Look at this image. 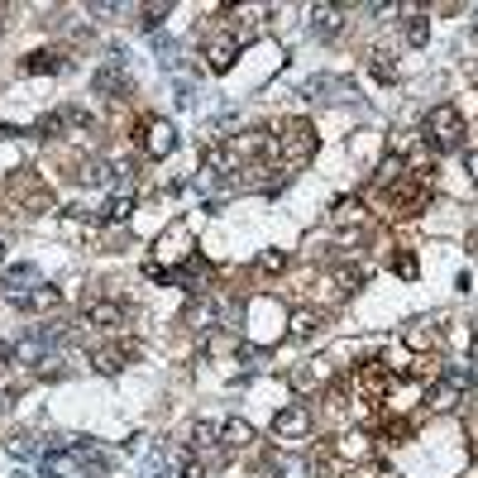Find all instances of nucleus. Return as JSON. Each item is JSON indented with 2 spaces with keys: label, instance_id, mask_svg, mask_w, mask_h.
I'll list each match as a JSON object with an SVG mask.
<instances>
[{
  "label": "nucleus",
  "instance_id": "obj_1",
  "mask_svg": "<svg viewBox=\"0 0 478 478\" xmlns=\"http://www.w3.org/2000/svg\"><path fill=\"white\" fill-rule=\"evenodd\" d=\"M464 115H460V106H430V115H426V130H421V139H426V149H435V154H454V149H464Z\"/></svg>",
  "mask_w": 478,
  "mask_h": 478
},
{
  "label": "nucleus",
  "instance_id": "obj_2",
  "mask_svg": "<svg viewBox=\"0 0 478 478\" xmlns=\"http://www.w3.org/2000/svg\"><path fill=\"white\" fill-rule=\"evenodd\" d=\"M101 473V454H87V450H48L44 454V478H96Z\"/></svg>",
  "mask_w": 478,
  "mask_h": 478
},
{
  "label": "nucleus",
  "instance_id": "obj_3",
  "mask_svg": "<svg viewBox=\"0 0 478 478\" xmlns=\"http://www.w3.org/2000/svg\"><path fill=\"white\" fill-rule=\"evenodd\" d=\"M273 149L282 154L287 168H302V163L316 154V134H311V124H306V120H287V124H282V134L273 139Z\"/></svg>",
  "mask_w": 478,
  "mask_h": 478
},
{
  "label": "nucleus",
  "instance_id": "obj_4",
  "mask_svg": "<svg viewBox=\"0 0 478 478\" xmlns=\"http://www.w3.org/2000/svg\"><path fill=\"white\" fill-rule=\"evenodd\" d=\"M430 197V177H417V173H402L398 182H388V206L402 216H417Z\"/></svg>",
  "mask_w": 478,
  "mask_h": 478
},
{
  "label": "nucleus",
  "instance_id": "obj_5",
  "mask_svg": "<svg viewBox=\"0 0 478 478\" xmlns=\"http://www.w3.org/2000/svg\"><path fill=\"white\" fill-rule=\"evenodd\" d=\"M48 340L44 335H19V340H5L0 345V364H15V368H38L48 364Z\"/></svg>",
  "mask_w": 478,
  "mask_h": 478
},
{
  "label": "nucleus",
  "instance_id": "obj_6",
  "mask_svg": "<svg viewBox=\"0 0 478 478\" xmlns=\"http://www.w3.org/2000/svg\"><path fill=\"white\" fill-rule=\"evenodd\" d=\"M469 378H473V373H464V368H450L445 378H435V388H430V407H435V411H454V407L464 402Z\"/></svg>",
  "mask_w": 478,
  "mask_h": 478
},
{
  "label": "nucleus",
  "instance_id": "obj_7",
  "mask_svg": "<svg viewBox=\"0 0 478 478\" xmlns=\"http://www.w3.org/2000/svg\"><path fill=\"white\" fill-rule=\"evenodd\" d=\"M306 430H311V411H306L302 402L282 407L278 417H273V435H278V441H302Z\"/></svg>",
  "mask_w": 478,
  "mask_h": 478
},
{
  "label": "nucleus",
  "instance_id": "obj_8",
  "mask_svg": "<svg viewBox=\"0 0 478 478\" xmlns=\"http://www.w3.org/2000/svg\"><path fill=\"white\" fill-rule=\"evenodd\" d=\"M143 149H149L154 158H168L177 149V130L168 120H143Z\"/></svg>",
  "mask_w": 478,
  "mask_h": 478
},
{
  "label": "nucleus",
  "instance_id": "obj_9",
  "mask_svg": "<svg viewBox=\"0 0 478 478\" xmlns=\"http://www.w3.org/2000/svg\"><path fill=\"white\" fill-rule=\"evenodd\" d=\"M345 19H349L345 5H311V34H316V38H335L345 29Z\"/></svg>",
  "mask_w": 478,
  "mask_h": 478
},
{
  "label": "nucleus",
  "instance_id": "obj_10",
  "mask_svg": "<svg viewBox=\"0 0 478 478\" xmlns=\"http://www.w3.org/2000/svg\"><path fill=\"white\" fill-rule=\"evenodd\" d=\"M87 325H96V330H120L124 325V306L120 302H87Z\"/></svg>",
  "mask_w": 478,
  "mask_h": 478
},
{
  "label": "nucleus",
  "instance_id": "obj_11",
  "mask_svg": "<svg viewBox=\"0 0 478 478\" xmlns=\"http://www.w3.org/2000/svg\"><path fill=\"white\" fill-rule=\"evenodd\" d=\"M0 287H5V297H10V302H19L25 292H34V287H38V268H29V263H25V268H10Z\"/></svg>",
  "mask_w": 478,
  "mask_h": 478
},
{
  "label": "nucleus",
  "instance_id": "obj_12",
  "mask_svg": "<svg viewBox=\"0 0 478 478\" xmlns=\"http://www.w3.org/2000/svg\"><path fill=\"white\" fill-rule=\"evenodd\" d=\"M235 53H239V38H211V44H206V58H211V72H230Z\"/></svg>",
  "mask_w": 478,
  "mask_h": 478
},
{
  "label": "nucleus",
  "instance_id": "obj_13",
  "mask_svg": "<svg viewBox=\"0 0 478 478\" xmlns=\"http://www.w3.org/2000/svg\"><path fill=\"white\" fill-rule=\"evenodd\" d=\"M25 72H29V77H38V72H68V58H62V53H48V48H38V53L25 58Z\"/></svg>",
  "mask_w": 478,
  "mask_h": 478
},
{
  "label": "nucleus",
  "instance_id": "obj_14",
  "mask_svg": "<svg viewBox=\"0 0 478 478\" xmlns=\"http://www.w3.org/2000/svg\"><path fill=\"white\" fill-rule=\"evenodd\" d=\"M19 311H48V306H58V287H48V282H38L34 292H25L15 302Z\"/></svg>",
  "mask_w": 478,
  "mask_h": 478
},
{
  "label": "nucleus",
  "instance_id": "obj_15",
  "mask_svg": "<svg viewBox=\"0 0 478 478\" xmlns=\"http://www.w3.org/2000/svg\"><path fill=\"white\" fill-rule=\"evenodd\" d=\"M220 426H225V421H216V417H201V421L192 426V445H197V450H211V445H220Z\"/></svg>",
  "mask_w": 478,
  "mask_h": 478
},
{
  "label": "nucleus",
  "instance_id": "obj_16",
  "mask_svg": "<svg viewBox=\"0 0 478 478\" xmlns=\"http://www.w3.org/2000/svg\"><path fill=\"white\" fill-rule=\"evenodd\" d=\"M87 186H111L115 182V168L111 163H101V158H91V163H81V173H77Z\"/></svg>",
  "mask_w": 478,
  "mask_h": 478
},
{
  "label": "nucleus",
  "instance_id": "obj_17",
  "mask_svg": "<svg viewBox=\"0 0 478 478\" xmlns=\"http://www.w3.org/2000/svg\"><path fill=\"white\" fill-rule=\"evenodd\" d=\"M249 441H254L249 421H225V426H220V445H225V450H244Z\"/></svg>",
  "mask_w": 478,
  "mask_h": 478
},
{
  "label": "nucleus",
  "instance_id": "obj_18",
  "mask_svg": "<svg viewBox=\"0 0 478 478\" xmlns=\"http://www.w3.org/2000/svg\"><path fill=\"white\" fill-rule=\"evenodd\" d=\"M124 359H130V349H120V345H111V349H96V355H91L96 373H120V368H124Z\"/></svg>",
  "mask_w": 478,
  "mask_h": 478
},
{
  "label": "nucleus",
  "instance_id": "obj_19",
  "mask_svg": "<svg viewBox=\"0 0 478 478\" xmlns=\"http://www.w3.org/2000/svg\"><path fill=\"white\" fill-rule=\"evenodd\" d=\"M402 10L411 15V19H407V38H411V44H417V48H421V44H426V38H430V19H426V15H421L417 5H402Z\"/></svg>",
  "mask_w": 478,
  "mask_h": 478
},
{
  "label": "nucleus",
  "instance_id": "obj_20",
  "mask_svg": "<svg viewBox=\"0 0 478 478\" xmlns=\"http://www.w3.org/2000/svg\"><path fill=\"white\" fill-rule=\"evenodd\" d=\"M368 68H373V77H378V81H392V77H398V58H392L388 48H373L368 53Z\"/></svg>",
  "mask_w": 478,
  "mask_h": 478
},
{
  "label": "nucleus",
  "instance_id": "obj_21",
  "mask_svg": "<svg viewBox=\"0 0 478 478\" xmlns=\"http://www.w3.org/2000/svg\"><path fill=\"white\" fill-rule=\"evenodd\" d=\"M130 211H134V201H130V197H111V201H106V211H101V220H130Z\"/></svg>",
  "mask_w": 478,
  "mask_h": 478
},
{
  "label": "nucleus",
  "instance_id": "obj_22",
  "mask_svg": "<svg viewBox=\"0 0 478 478\" xmlns=\"http://www.w3.org/2000/svg\"><path fill=\"white\" fill-rule=\"evenodd\" d=\"M316 316H311V311H297V316H292V340H311V335H316Z\"/></svg>",
  "mask_w": 478,
  "mask_h": 478
},
{
  "label": "nucleus",
  "instance_id": "obj_23",
  "mask_svg": "<svg viewBox=\"0 0 478 478\" xmlns=\"http://www.w3.org/2000/svg\"><path fill=\"white\" fill-rule=\"evenodd\" d=\"M96 91H124V77L115 68H101L96 72Z\"/></svg>",
  "mask_w": 478,
  "mask_h": 478
},
{
  "label": "nucleus",
  "instance_id": "obj_24",
  "mask_svg": "<svg viewBox=\"0 0 478 478\" xmlns=\"http://www.w3.org/2000/svg\"><path fill=\"white\" fill-rule=\"evenodd\" d=\"M259 268H263V273H282V268H287V254H273V249H268V254L259 259Z\"/></svg>",
  "mask_w": 478,
  "mask_h": 478
},
{
  "label": "nucleus",
  "instance_id": "obj_25",
  "mask_svg": "<svg viewBox=\"0 0 478 478\" xmlns=\"http://www.w3.org/2000/svg\"><path fill=\"white\" fill-rule=\"evenodd\" d=\"M62 124H68V111H58V115H44V120H38V130H44V134H58Z\"/></svg>",
  "mask_w": 478,
  "mask_h": 478
},
{
  "label": "nucleus",
  "instance_id": "obj_26",
  "mask_svg": "<svg viewBox=\"0 0 478 478\" xmlns=\"http://www.w3.org/2000/svg\"><path fill=\"white\" fill-rule=\"evenodd\" d=\"M15 454H34V441H29V435H10V441H5Z\"/></svg>",
  "mask_w": 478,
  "mask_h": 478
},
{
  "label": "nucleus",
  "instance_id": "obj_27",
  "mask_svg": "<svg viewBox=\"0 0 478 478\" xmlns=\"http://www.w3.org/2000/svg\"><path fill=\"white\" fill-rule=\"evenodd\" d=\"M163 15H168V5H143V25H149V29H154V25H158V19H163Z\"/></svg>",
  "mask_w": 478,
  "mask_h": 478
},
{
  "label": "nucleus",
  "instance_id": "obj_28",
  "mask_svg": "<svg viewBox=\"0 0 478 478\" xmlns=\"http://www.w3.org/2000/svg\"><path fill=\"white\" fill-rule=\"evenodd\" d=\"M464 173H469V182L478 186V149H469V154H464Z\"/></svg>",
  "mask_w": 478,
  "mask_h": 478
},
{
  "label": "nucleus",
  "instance_id": "obj_29",
  "mask_svg": "<svg viewBox=\"0 0 478 478\" xmlns=\"http://www.w3.org/2000/svg\"><path fill=\"white\" fill-rule=\"evenodd\" d=\"M469 355L478 359V325H473V340H469Z\"/></svg>",
  "mask_w": 478,
  "mask_h": 478
},
{
  "label": "nucleus",
  "instance_id": "obj_30",
  "mask_svg": "<svg viewBox=\"0 0 478 478\" xmlns=\"http://www.w3.org/2000/svg\"><path fill=\"white\" fill-rule=\"evenodd\" d=\"M0 259H5V239H0Z\"/></svg>",
  "mask_w": 478,
  "mask_h": 478
},
{
  "label": "nucleus",
  "instance_id": "obj_31",
  "mask_svg": "<svg viewBox=\"0 0 478 478\" xmlns=\"http://www.w3.org/2000/svg\"><path fill=\"white\" fill-rule=\"evenodd\" d=\"M15 478H29V473H15Z\"/></svg>",
  "mask_w": 478,
  "mask_h": 478
}]
</instances>
